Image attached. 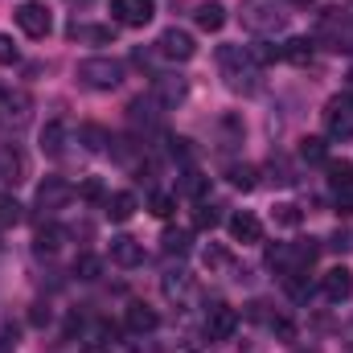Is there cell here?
Instances as JSON below:
<instances>
[{"label":"cell","instance_id":"obj_1","mask_svg":"<svg viewBox=\"0 0 353 353\" xmlns=\"http://www.w3.org/2000/svg\"><path fill=\"white\" fill-rule=\"evenodd\" d=\"M218 66H222V79L230 83V90H255L259 66H255L251 50H243V46H222V50H218Z\"/></svg>","mask_w":353,"mask_h":353},{"label":"cell","instance_id":"obj_2","mask_svg":"<svg viewBox=\"0 0 353 353\" xmlns=\"http://www.w3.org/2000/svg\"><path fill=\"white\" fill-rule=\"evenodd\" d=\"M243 29H251V33H275V29H283L288 25V8L279 4V0H243Z\"/></svg>","mask_w":353,"mask_h":353},{"label":"cell","instance_id":"obj_3","mask_svg":"<svg viewBox=\"0 0 353 353\" xmlns=\"http://www.w3.org/2000/svg\"><path fill=\"white\" fill-rule=\"evenodd\" d=\"M79 83L90 90H115L123 83V66L115 62V58H83L79 62Z\"/></svg>","mask_w":353,"mask_h":353},{"label":"cell","instance_id":"obj_4","mask_svg":"<svg viewBox=\"0 0 353 353\" xmlns=\"http://www.w3.org/2000/svg\"><path fill=\"white\" fill-rule=\"evenodd\" d=\"M17 25H21V33L33 37V41L50 37V29H54L50 4H46V0H21V4H17Z\"/></svg>","mask_w":353,"mask_h":353},{"label":"cell","instance_id":"obj_5","mask_svg":"<svg viewBox=\"0 0 353 353\" xmlns=\"http://www.w3.org/2000/svg\"><path fill=\"white\" fill-rule=\"evenodd\" d=\"M321 115H325V132L333 140H353V94H333Z\"/></svg>","mask_w":353,"mask_h":353},{"label":"cell","instance_id":"obj_6","mask_svg":"<svg viewBox=\"0 0 353 353\" xmlns=\"http://www.w3.org/2000/svg\"><path fill=\"white\" fill-rule=\"evenodd\" d=\"M70 197H74V185H70L66 176H46V181L37 185V210H41V214H58V210H66Z\"/></svg>","mask_w":353,"mask_h":353},{"label":"cell","instance_id":"obj_7","mask_svg":"<svg viewBox=\"0 0 353 353\" xmlns=\"http://www.w3.org/2000/svg\"><path fill=\"white\" fill-rule=\"evenodd\" d=\"M157 50L169 58V62H189L193 54H197V41H193V33L189 29H165L161 33V41H157Z\"/></svg>","mask_w":353,"mask_h":353},{"label":"cell","instance_id":"obj_8","mask_svg":"<svg viewBox=\"0 0 353 353\" xmlns=\"http://www.w3.org/2000/svg\"><path fill=\"white\" fill-rule=\"evenodd\" d=\"M234 329H239V312L230 304H214L210 316H205V337L210 341H230Z\"/></svg>","mask_w":353,"mask_h":353},{"label":"cell","instance_id":"obj_9","mask_svg":"<svg viewBox=\"0 0 353 353\" xmlns=\"http://www.w3.org/2000/svg\"><path fill=\"white\" fill-rule=\"evenodd\" d=\"M29 111H33V103H29L25 90L0 87V119H8L12 128H21V123H29Z\"/></svg>","mask_w":353,"mask_h":353},{"label":"cell","instance_id":"obj_10","mask_svg":"<svg viewBox=\"0 0 353 353\" xmlns=\"http://www.w3.org/2000/svg\"><path fill=\"white\" fill-rule=\"evenodd\" d=\"M321 292H325V300H333V304L350 300L353 296V271L350 267H329V271L321 275Z\"/></svg>","mask_w":353,"mask_h":353},{"label":"cell","instance_id":"obj_11","mask_svg":"<svg viewBox=\"0 0 353 353\" xmlns=\"http://www.w3.org/2000/svg\"><path fill=\"white\" fill-rule=\"evenodd\" d=\"M111 12L119 25H148L157 12V0H111Z\"/></svg>","mask_w":353,"mask_h":353},{"label":"cell","instance_id":"obj_12","mask_svg":"<svg viewBox=\"0 0 353 353\" xmlns=\"http://www.w3.org/2000/svg\"><path fill=\"white\" fill-rule=\"evenodd\" d=\"M185 94H189L185 79H173V74H157L152 79V103L157 107H176V103H185Z\"/></svg>","mask_w":353,"mask_h":353},{"label":"cell","instance_id":"obj_13","mask_svg":"<svg viewBox=\"0 0 353 353\" xmlns=\"http://www.w3.org/2000/svg\"><path fill=\"white\" fill-rule=\"evenodd\" d=\"M226 226H230V239H234V243H259V239H263V222H259L251 210H239Z\"/></svg>","mask_w":353,"mask_h":353},{"label":"cell","instance_id":"obj_14","mask_svg":"<svg viewBox=\"0 0 353 353\" xmlns=\"http://www.w3.org/2000/svg\"><path fill=\"white\" fill-rule=\"evenodd\" d=\"M111 263L140 267V263H144V247H140L132 234H115V239H111Z\"/></svg>","mask_w":353,"mask_h":353},{"label":"cell","instance_id":"obj_15","mask_svg":"<svg viewBox=\"0 0 353 353\" xmlns=\"http://www.w3.org/2000/svg\"><path fill=\"white\" fill-rule=\"evenodd\" d=\"M25 176H29V161H25V152H21V148H4V152H0V181L21 185Z\"/></svg>","mask_w":353,"mask_h":353},{"label":"cell","instance_id":"obj_16","mask_svg":"<svg viewBox=\"0 0 353 353\" xmlns=\"http://www.w3.org/2000/svg\"><path fill=\"white\" fill-rule=\"evenodd\" d=\"M161 292H165V300H173V304H185L189 296H193V275L189 271H169L165 279H161Z\"/></svg>","mask_w":353,"mask_h":353},{"label":"cell","instance_id":"obj_17","mask_svg":"<svg viewBox=\"0 0 353 353\" xmlns=\"http://www.w3.org/2000/svg\"><path fill=\"white\" fill-rule=\"evenodd\" d=\"M193 21H197V29H201V33H218V29L226 25V8H222L218 0H205V4H197V8H193Z\"/></svg>","mask_w":353,"mask_h":353},{"label":"cell","instance_id":"obj_18","mask_svg":"<svg viewBox=\"0 0 353 353\" xmlns=\"http://www.w3.org/2000/svg\"><path fill=\"white\" fill-rule=\"evenodd\" d=\"M103 210H107V218H111V222H132V214L140 210V201H136V193H128V189H123V193H111V197L103 201Z\"/></svg>","mask_w":353,"mask_h":353},{"label":"cell","instance_id":"obj_19","mask_svg":"<svg viewBox=\"0 0 353 353\" xmlns=\"http://www.w3.org/2000/svg\"><path fill=\"white\" fill-rule=\"evenodd\" d=\"M123 321H128V329H132V333H140V337H144V333H152V329L161 325L157 308H148V304H128V316H123Z\"/></svg>","mask_w":353,"mask_h":353},{"label":"cell","instance_id":"obj_20","mask_svg":"<svg viewBox=\"0 0 353 353\" xmlns=\"http://www.w3.org/2000/svg\"><path fill=\"white\" fill-rule=\"evenodd\" d=\"M312 37H288L279 50H283V62H292V66H308L312 62Z\"/></svg>","mask_w":353,"mask_h":353},{"label":"cell","instance_id":"obj_21","mask_svg":"<svg viewBox=\"0 0 353 353\" xmlns=\"http://www.w3.org/2000/svg\"><path fill=\"white\" fill-rule=\"evenodd\" d=\"M62 148H66V123L62 119H50L41 128V152L46 157H62Z\"/></svg>","mask_w":353,"mask_h":353},{"label":"cell","instance_id":"obj_22","mask_svg":"<svg viewBox=\"0 0 353 353\" xmlns=\"http://www.w3.org/2000/svg\"><path fill=\"white\" fill-rule=\"evenodd\" d=\"M62 243H66V230L62 226H41L37 234H33V251H41V255H54V251H62Z\"/></svg>","mask_w":353,"mask_h":353},{"label":"cell","instance_id":"obj_23","mask_svg":"<svg viewBox=\"0 0 353 353\" xmlns=\"http://www.w3.org/2000/svg\"><path fill=\"white\" fill-rule=\"evenodd\" d=\"M271 218H275V226H288V230H296V226L304 222V210H300L296 201H275V205H271Z\"/></svg>","mask_w":353,"mask_h":353},{"label":"cell","instance_id":"obj_24","mask_svg":"<svg viewBox=\"0 0 353 353\" xmlns=\"http://www.w3.org/2000/svg\"><path fill=\"white\" fill-rule=\"evenodd\" d=\"M25 222V205L12 193H0V226H21Z\"/></svg>","mask_w":353,"mask_h":353},{"label":"cell","instance_id":"obj_25","mask_svg":"<svg viewBox=\"0 0 353 353\" xmlns=\"http://www.w3.org/2000/svg\"><path fill=\"white\" fill-rule=\"evenodd\" d=\"M79 140L87 144L90 152H103V148L111 144V136H107V132H103L99 123H83V128H79Z\"/></svg>","mask_w":353,"mask_h":353},{"label":"cell","instance_id":"obj_26","mask_svg":"<svg viewBox=\"0 0 353 353\" xmlns=\"http://www.w3.org/2000/svg\"><path fill=\"white\" fill-rule=\"evenodd\" d=\"M201 263L210 267V271H230V263H234V259H230V251H226V247L210 243V247L201 251Z\"/></svg>","mask_w":353,"mask_h":353},{"label":"cell","instance_id":"obj_27","mask_svg":"<svg viewBox=\"0 0 353 353\" xmlns=\"http://www.w3.org/2000/svg\"><path fill=\"white\" fill-rule=\"evenodd\" d=\"M329 185L333 189H353V161H329Z\"/></svg>","mask_w":353,"mask_h":353},{"label":"cell","instance_id":"obj_28","mask_svg":"<svg viewBox=\"0 0 353 353\" xmlns=\"http://www.w3.org/2000/svg\"><path fill=\"white\" fill-rule=\"evenodd\" d=\"M230 185L243 189V193H251V189L259 185V169H255V165H234V169H230Z\"/></svg>","mask_w":353,"mask_h":353},{"label":"cell","instance_id":"obj_29","mask_svg":"<svg viewBox=\"0 0 353 353\" xmlns=\"http://www.w3.org/2000/svg\"><path fill=\"white\" fill-rule=\"evenodd\" d=\"M161 251H165V255H185V251H189V230H165Z\"/></svg>","mask_w":353,"mask_h":353},{"label":"cell","instance_id":"obj_30","mask_svg":"<svg viewBox=\"0 0 353 353\" xmlns=\"http://www.w3.org/2000/svg\"><path fill=\"white\" fill-rule=\"evenodd\" d=\"M74 275H79V279H99V275H103V259H99V255H79V259H74Z\"/></svg>","mask_w":353,"mask_h":353},{"label":"cell","instance_id":"obj_31","mask_svg":"<svg viewBox=\"0 0 353 353\" xmlns=\"http://www.w3.org/2000/svg\"><path fill=\"white\" fill-rule=\"evenodd\" d=\"M218 222H222L218 205H197V214H193V226H197V230H214Z\"/></svg>","mask_w":353,"mask_h":353},{"label":"cell","instance_id":"obj_32","mask_svg":"<svg viewBox=\"0 0 353 353\" xmlns=\"http://www.w3.org/2000/svg\"><path fill=\"white\" fill-rule=\"evenodd\" d=\"M70 37H90V41H115V29L111 25H90V29H70Z\"/></svg>","mask_w":353,"mask_h":353},{"label":"cell","instance_id":"obj_33","mask_svg":"<svg viewBox=\"0 0 353 353\" xmlns=\"http://www.w3.org/2000/svg\"><path fill=\"white\" fill-rule=\"evenodd\" d=\"M300 157L304 161H325V140L321 136H304L300 140Z\"/></svg>","mask_w":353,"mask_h":353},{"label":"cell","instance_id":"obj_34","mask_svg":"<svg viewBox=\"0 0 353 353\" xmlns=\"http://www.w3.org/2000/svg\"><path fill=\"white\" fill-rule=\"evenodd\" d=\"M251 58H255V66H271L275 58H283V50H279V46H271V41H259V46L251 50Z\"/></svg>","mask_w":353,"mask_h":353},{"label":"cell","instance_id":"obj_35","mask_svg":"<svg viewBox=\"0 0 353 353\" xmlns=\"http://www.w3.org/2000/svg\"><path fill=\"white\" fill-rule=\"evenodd\" d=\"M21 62V50H17V41L8 37V33H0V66H17Z\"/></svg>","mask_w":353,"mask_h":353},{"label":"cell","instance_id":"obj_36","mask_svg":"<svg viewBox=\"0 0 353 353\" xmlns=\"http://www.w3.org/2000/svg\"><path fill=\"white\" fill-rule=\"evenodd\" d=\"M148 205H152V214H157V218H169V214L176 210V197H173V193H152V201H148Z\"/></svg>","mask_w":353,"mask_h":353},{"label":"cell","instance_id":"obj_37","mask_svg":"<svg viewBox=\"0 0 353 353\" xmlns=\"http://www.w3.org/2000/svg\"><path fill=\"white\" fill-rule=\"evenodd\" d=\"M205 189H210V181L201 173H185V181H181V193H189V197H201Z\"/></svg>","mask_w":353,"mask_h":353},{"label":"cell","instance_id":"obj_38","mask_svg":"<svg viewBox=\"0 0 353 353\" xmlns=\"http://www.w3.org/2000/svg\"><path fill=\"white\" fill-rule=\"evenodd\" d=\"M79 193H83V201H107L103 181H94V176H90V181H83V189H79Z\"/></svg>","mask_w":353,"mask_h":353},{"label":"cell","instance_id":"obj_39","mask_svg":"<svg viewBox=\"0 0 353 353\" xmlns=\"http://www.w3.org/2000/svg\"><path fill=\"white\" fill-rule=\"evenodd\" d=\"M271 333H275L279 341H292V337H296V325L283 321V316H271Z\"/></svg>","mask_w":353,"mask_h":353},{"label":"cell","instance_id":"obj_40","mask_svg":"<svg viewBox=\"0 0 353 353\" xmlns=\"http://www.w3.org/2000/svg\"><path fill=\"white\" fill-rule=\"evenodd\" d=\"M169 152H173V161H193V148H189L185 136H173V140H169Z\"/></svg>","mask_w":353,"mask_h":353},{"label":"cell","instance_id":"obj_41","mask_svg":"<svg viewBox=\"0 0 353 353\" xmlns=\"http://www.w3.org/2000/svg\"><path fill=\"white\" fill-rule=\"evenodd\" d=\"M12 345H17V329H8V325H4V329H0V353H8Z\"/></svg>","mask_w":353,"mask_h":353},{"label":"cell","instance_id":"obj_42","mask_svg":"<svg viewBox=\"0 0 353 353\" xmlns=\"http://www.w3.org/2000/svg\"><path fill=\"white\" fill-rule=\"evenodd\" d=\"M29 321H33V325H46V321H50V308H46V304H33Z\"/></svg>","mask_w":353,"mask_h":353},{"label":"cell","instance_id":"obj_43","mask_svg":"<svg viewBox=\"0 0 353 353\" xmlns=\"http://www.w3.org/2000/svg\"><path fill=\"white\" fill-rule=\"evenodd\" d=\"M296 353H321V350H296Z\"/></svg>","mask_w":353,"mask_h":353},{"label":"cell","instance_id":"obj_44","mask_svg":"<svg viewBox=\"0 0 353 353\" xmlns=\"http://www.w3.org/2000/svg\"><path fill=\"white\" fill-rule=\"evenodd\" d=\"M0 247H4V243H0Z\"/></svg>","mask_w":353,"mask_h":353},{"label":"cell","instance_id":"obj_45","mask_svg":"<svg viewBox=\"0 0 353 353\" xmlns=\"http://www.w3.org/2000/svg\"><path fill=\"white\" fill-rule=\"evenodd\" d=\"M0 123H4V119H0Z\"/></svg>","mask_w":353,"mask_h":353}]
</instances>
